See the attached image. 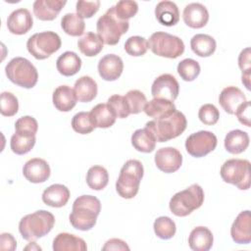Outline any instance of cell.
<instances>
[{
    "label": "cell",
    "instance_id": "obj_1",
    "mask_svg": "<svg viewBox=\"0 0 251 251\" xmlns=\"http://www.w3.org/2000/svg\"><path fill=\"white\" fill-rule=\"evenodd\" d=\"M101 211L100 200L92 195H81L77 197L70 214V223L75 229L89 230L95 224Z\"/></svg>",
    "mask_w": 251,
    "mask_h": 251
},
{
    "label": "cell",
    "instance_id": "obj_2",
    "mask_svg": "<svg viewBox=\"0 0 251 251\" xmlns=\"http://www.w3.org/2000/svg\"><path fill=\"white\" fill-rule=\"evenodd\" d=\"M55 217L45 210H38L23 217L19 223V231L24 239L35 241L51 231Z\"/></svg>",
    "mask_w": 251,
    "mask_h": 251
},
{
    "label": "cell",
    "instance_id": "obj_3",
    "mask_svg": "<svg viewBox=\"0 0 251 251\" xmlns=\"http://www.w3.org/2000/svg\"><path fill=\"white\" fill-rule=\"evenodd\" d=\"M186 125L185 116L176 110L167 118L147 122L145 127L152 132L157 142H166L180 135L185 130Z\"/></svg>",
    "mask_w": 251,
    "mask_h": 251
},
{
    "label": "cell",
    "instance_id": "obj_4",
    "mask_svg": "<svg viewBox=\"0 0 251 251\" xmlns=\"http://www.w3.org/2000/svg\"><path fill=\"white\" fill-rule=\"evenodd\" d=\"M143 165L138 160H127L120 171L116 181L118 194L125 199L133 198L139 189V184L143 176Z\"/></svg>",
    "mask_w": 251,
    "mask_h": 251
},
{
    "label": "cell",
    "instance_id": "obj_5",
    "mask_svg": "<svg viewBox=\"0 0 251 251\" xmlns=\"http://www.w3.org/2000/svg\"><path fill=\"white\" fill-rule=\"evenodd\" d=\"M204 202V191L202 187L193 183L184 190L176 193L170 200L171 212L177 217H186L194 210L200 208Z\"/></svg>",
    "mask_w": 251,
    "mask_h": 251
},
{
    "label": "cell",
    "instance_id": "obj_6",
    "mask_svg": "<svg viewBox=\"0 0 251 251\" xmlns=\"http://www.w3.org/2000/svg\"><path fill=\"white\" fill-rule=\"evenodd\" d=\"M129 27L128 21L120 20L115 14V7L109 8L96 23L97 35L107 45H116Z\"/></svg>",
    "mask_w": 251,
    "mask_h": 251
},
{
    "label": "cell",
    "instance_id": "obj_7",
    "mask_svg": "<svg viewBox=\"0 0 251 251\" xmlns=\"http://www.w3.org/2000/svg\"><path fill=\"white\" fill-rule=\"evenodd\" d=\"M7 77L15 84L24 88H32L38 79L36 68L30 61L23 57H16L5 67Z\"/></svg>",
    "mask_w": 251,
    "mask_h": 251
},
{
    "label": "cell",
    "instance_id": "obj_8",
    "mask_svg": "<svg viewBox=\"0 0 251 251\" xmlns=\"http://www.w3.org/2000/svg\"><path fill=\"white\" fill-rule=\"evenodd\" d=\"M225 182L237 186L240 190L250 187V162L246 159H228L220 171Z\"/></svg>",
    "mask_w": 251,
    "mask_h": 251
},
{
    "label": "cell",
    "instance_id": "obj_9",
    "mask_svg": "<svg viewBox=\"0 0 251 251\" xmlns=\"http://www.w3.org/2000/svg\"><path fill=\"white\" fill-rule=\"evenodd\" d=\"M148 46L157 56L170 59H176L184 52L183 41L178 36L164 31L152 33L149 37Z\"/></svg>",
    "mask_w": 251,
    "mask_h": 251
},
{
    "label": "cell",
    "instance_id": "obj_10",
    "mask_svg": "<svg viewBox=\"0 0 251 251\" xmlns=\"http://www.w3.org/2000/svg\"><path fill=\"white\" fill-rule=\"evenodd\" d=\"M60 36L54 31H42L31 35L26 41L27 51L37 60H44L61 48Z\"/></svg>",
    "mask_w": 251,
    "mask_h": 251
},
{
    "label": "cell",
    "instance_id": "obj_11",
    "mask_svg": "<svg viewBox=\"0 0 251 251\" xmlns=\"http://www.w3.org/2000/svg\"><path fill=\"white\" fill-rule=\"evenodd\" d=\"M217 136L208 130H200L190 134L185 140V149L192 157H204L217 146Z\"/></svg>",
    "mask_w": 251,
    "mask_h": 251
},
{
    "label": "cell",
    "instance_id": "obj_12",
    "mask_svg": "<svg viewBox=\"0 0 251 251\" xmlns=\"http://www.w3.org/2000/svg\"><path fill=\"white\" fill-rule=\"evenodd\" d=\"M179 92V84L176 78L171 74L159 75L152 83L151 93L154 98L166 99L174 102Z\"/></svg>",
    "mask_w": 251,
    "mask_h": 251
},
{
    "label": "cell",
    "instance_id": "obj_13",
    "mask_svg": "<svg viewBox=\"0 0 251 251\" xmlns=\"http://www.w3.org/2000/svg\"><path fill=\"white\" fill-rule=\"evenodd\" d=\"M154 160L157 168L166 174L176 172L182 164V156L180 152L174 147H163L158 149L155 153Z\"/></svg>",
    "mask_w": 251,
    "mask_h": 251
},
{
    "label": "cell",
    "instance_id": "obj_14",
    "mask_svg": "<svg viewBox=\"0 0 251 251\" xmlns=\"http://www.w3.org/2000/svg\"><path fill=\"white\" fill-rule=\"evenodd\" d=\"M230 235L235 243L249 244L251 242V214L249 210L238 214L231 225Z\"/></svg>",
    "mask_w": 251,
    "mask_h": 251
},
{
    "label": "cell",
    "instance_id": "obj_15",
    "mask_svg": "<svg viewBox=\"0 0 251 251\" xmlns=\"http://www.w3.org/2000/svg\"><path fill=\"white\" fill-rule=\"evenodd\" d=\"M98 73L100 76L107 81L118 79L124 69V63L120 56L115 54H107L98 62Z\"/></svg>",
    "mask_w": 251,
    "mask_h": 251
},
{
    "label": "cell",
    "instance_id": "obj_16",
    "mask_svg": "<svg viewBox=\"0 0 251 251\" xmlns=\"http://www.w3.org/2000/svg\"><path fill=\"white\" fill-rule=\"evenodd\" d=\"M24 176L32 183H41L50 176V167L48 163L41 158H32L28 160L23 168Z\"/></svg>",
    "mask_w": 251,
    "mask_h": 251
},
{
    "label": "cell",
    "instance_id": "obj_17",
    "mask_svg": "<svg viewBox=\"0 0 251 251\" xmlns=\"http://www.w3.org/2000/svg\"><path fill=\"white\" fill-rule=\"evenodd\" d=\"M182 19L184 24L189 27L201 28L209 21V12L203 4L193 2L184 7Z\"/></svg>",
    "mask_w": 251,
    "mask_h": 251
},
{
    "label": "cell",
    "instance_id": "obj_18",
    "mask_svg": "<svg viewBox=\"0 0 251 251\" xmlns=\"http://www.w3.org/2000/svg\"><path fill=\"white\" fill-rule=\"evenodd\" d=\"M32 16L30 12L25 8L13 11L7 19V27L13 34H25L32 27Z\"/></svg>",
    "mask_w": 251,
    "mask_h": 251
},
{
    "label": "cell",
    "instance_id": "obj_19",
    "mask_svg": "<svg viewBox=\"0 0 251 251\" xmlns=\"http://www.w3.org/2000/svg\"><path fill=\"white\" fill-rule=\"evenodd\" d=\"M245 101H247L245 94L235 86L225 87L219 96L220 105L230 115L235 114L237 108Z\"/></svg>",
    "mask_w": 251,
    "mask_h": 251
},
{
    "label": "cell",
    "instance_id": "obj_20",
    "mask_svg": "<svg viewBox=\"0 0 251 251\" xmlns=\"http://www.w3.org/2000/svg\"><path fill=\"white\" fill-rule=\"evenodd\" d=\"M66 3L63 0H35L32 6L33 14L41 21H53Z\"/></svg>",
    "mask_w": 251,
    "mask_h": 251
},
{
    "label": "cell",
    "instance_id": "obj_21",
    "mask_svg": "<svg viewBox=\"0 0 251 251\" xmlns=\"http://www.w3.org/2000/svg\"><path fill=\"white\" fill-rule=\"evenodd\" d=\"M70 199V190L67 186L55 183L47 187L42 193V201L54 208H60L65 206Z\"/></svg>",
    "mask_w": 251,
    "mask_h": 251
},
{
    "label": "cell",
    "instance_id": "obj_22",
    "mask_svg": "<svg viewBox=\"0 0 251 251\" xmlns=\"http://www.w3.org/2000/svg\"><path fill=\"white\" fill-rule=\"evenodd\" d=\"M155 17L157 21L166 26H172L179 21V11L173 1H161L155 7Z\"/></svg>",
    "mask_w": 251,
    "mask_h": 251
},
{
    "label": "cell",
    "instance_id": "obj_23",
    "mask_svg": "<svg viewBox=\"0 0 251 251\" xmlns=\"http://www.w3.org/2000/svg\"><path fill=\"white\" fill-rule=\"evenodd\" d=\"M52 101L60 112H69L75 106L77 98L73 88L68 85H60L54 90Z\"/></svg>",
    "mask_w": 251,
    "mask_h": 251
},
{
    "label": "cell",
    "instance_id": "obj_24",
    "mask_svg": "<svg viewBox=\"0 0 251 251\" xmlns=\"http://www.w3.org/2000/svg\"><path fill=\"white\" fill-rule=\"evenodd\" d=\"M214 242L212 231L206 226L194 227L188 237L189 247L194 251H208Z\"/></svg>",
    "mask_w": 251,
    "mask_h": 251
},
{
    "label": "cell",
    "instance_id": "obj_25",
    "mask_svg": "<svg viewBox=\"0 0 251 251\" xmlns=\"http://www.w3.org/2000/svg\"><path fill=\"white\" fill-rule=\"evenodd\" d=\"M143 111L147 116L153 118L154 120H160L173 115L176 109L172 101L161 98H153L149 102L147 101Z\"/></svg>",
    "mask_w": 251,
    "mask_h": 251
},
{
    "label": "cell",
    "instance_id": "obj_26",
    "mask_svg": "<svg viewBox=\"0 0 251 251\" xmlns=\"http://www.w3.org/2000/svg\"><path fill=\"white\" fill-rule=\"evenodd\" d=\"M54 251H85L87 246L85 241L72 233L61 232L53 240Z\"/></svg>",
    "mask_w": 251,
    "mask_h": 251
},
{
    "label": "cell",
    "instance_id": "obj_27",
    "mask_svg": "<svg viewBox=\"0 0 251 251\" xmlns=\"http://www.w3.org/2000/svg\"><path fill=\"white\" fill-rule=\"evenodd\" d=\"M89 113L95 127H110L115 124L117 119L114 111L107 103L97 104L95 107L92 108V110Z\"/></svg>",
    "mask_w": 251,
    "mask_h": 251
},
{
    "label": "cell",
    "instance_id": "obj_28",
    "mask_svg": "<svg viewBox=\"0 0 251 251\" xmlns=\"http://www.w3.org/2000/svg\"><path fill=\"white\" fill-rule=\"evenodd\" d=\"M57 71L65 75H75L81 68V59L73 51H66L60 55L56 61Z\"/></svg>",
    "mask_w": 251,
    "mask_h": 251
},
{
    "label": "cell",
    "instance_id": "obj_29",
    "mask_svg": "<svg viewBox=\"0 0 251 251\" xmlns=\"http://www.w3.org/2000/svg\"><path fill=\"white\" fill-rule=\"evenodd\" d=\"M74 90L79 102L87 103L92 101L96 97L98 89L97 83L92 77L88 75H83L75 80Z\"/></svg>",
    "mask_w": 251,
    "mask_h": 251
},
{
    "label": "cell",
    "instance_id": "obj_30",
    "mask_svg": "<svg viewBox=\"0 0 251 251\" xmlns=\"http://www.w3.org/2000/svg\"><path fill=\"white\" fill-rule=\"evenodd\" d=\"M249 145V135L241 129H233L226 133L225 137V148L231 154H240Z\"/></svg>",
    "mask_w": 251,
    "mask_h": 251
},
{
    "label": "cell",
    "instance_id": "obj_31",
    "mask_svg": "<svg viewBox=\"0 0 251 251\" xmlns=\"http://www.w3.org/2000/svg\"><path fill=\"white\" fill-rule=\"evenodd\" d=\"M191 50L199 57L211 56L217 47L216 40L209 34L198 33L195 34L190 40Z\"/></svg>",
    "mask_w": 251,
    "mask_h": 251
},
{
    "label": "cell",
    "instance_id": "obj_32",
    "mask_svg": "<svg viewBox=\"0 0 251 251\" xmlns=\"http://www.w3.org/2000/svg\"><path fill=\"white\" fill-rule=\"evenodd\" d=\"M156 139L146 127L136 129L131 135V144L139 152L150 153L155 149Z\"/></svg>",
    "mask_w": 251,
    "mask_h": 251
},
{
    "label": "cell",
    "instance_id": "obj_33",
    "mask_svg": "<svg viewBox=\"0 0 251 251\" xmlns=\"http://www.w3.org/2000/svg\"><path fill=\"white\" fill-rule=\"evenodd\" d=\"M77 47L83 55L87 57H93L102 51L103 41L96 33L89 31L78 39Z\"/></svg>",
    "mask_w": 251,
    "mask_h": 251
},
{
    "label": "cell",
    "instance_id": "obj_34",
    "mask_svg": "<svg viewBox=\"0 0 251 251\" xmlns=\"http://www.w3.org/2000/svg\"><path fill=\"white\" fill-rule=\"evenodd\" d=\"M35 144V135L15 131L11 137L10 147L17 155L28 153Z\"/></svg>",
    "mask_w": 251,
    "mask_h": 251
},
{
    "label": "cell",
    "instance_id": "obj_35",
    "mask_svg": "<svg viewBox=\"0 0 251 251\" xmlns=\"http://www.w3.org/2000/svg\"><path fill=\"white\" fill-rule=\"evenodd\" d=\"M61 27L71 36H79L84 32L85 23L76 13H68L61 20Z\"/></svg>",
    "mask_w": 251,
    "mask_h": 251
},
{
    "label": "cell",
    "instance_id": "obj_36",
    "mask_svg": "<svg viewBox=\"0 0 251 251\" xmlns=\"http://www.w3.org/2000/svg\"><path fill=\"white\" fill-rule=\"evenodd\" d=\"M109 181V174L102 166H93L89 168L86 174V183L93 190H102Z\"/></svg>",
    "mask_w": 251,
    "mask_h": 251
},
{
    "label": "cell",
    "instance_id": "obj_37",
    "mask_svg": "<svg viewBox=\"0 0 251 251\" xmlns=\"http://www.w3.org/2000/svg\"><path fill=\"white\" fill-rule=\"evenodd\" d=\"M153 228L155 234L161 239H171L176 234V224L175 222L166 216L159 217L155 220Z\"/></svg>",
    "mask_w": 251,
    "mask_h": 251
},
{
    "label": "cell",
    "instance_id": "obj_38",
    "mask_svg": "<svg viewBox=\"0 0 251 251\" xmlns=\"http://www.w3.org/2000/svg\"><path fill=\"white\" fill-rule=\"evenodd\" d=\"M176 71L183 80L192 81L199 75L201 68L197 61L191 58H186L178 63Z\"/></svg>",
    "mask_w": 251,
    "mask_h": 251
},
{
    "label": "cell",
    "instance_id": "obj_39",
    "mask_svg": "<svg viewBox=\"0 0 251 251\" xmlns=\"http://www.w3.org/2000/svg\"><path fill=\"white\" fill-rule=\"evenodd\" d=\"M73 129L80 134H87L94 130L95 126L92 123L89 112H78L72 119Z\"/></svg>",
    "mask_w": 251,
    "mask_h": 251
},
{
    "label": "cell",
    "instance_id": "obj_40",
    "mask_svg": "<svg viewBox=\"0 0 251 251\" xmlns=\"http://www.w3.org/2000/svg\"><path fill=\"white\" fill-rule=\"evenodd\" d=\"M148 48V41L139 35L130 36L125 42V50L130 56H142L147 52Z\"/></svg>",
    "mask_w": 251,
    "mask_h": 251
},
{
    "label": "cell",
    "instance_id": "obj_41",
    "mask_svg": "<svg viewBox=\"0 0 251 251\" xmlns=\"http://www.w3.org/2000/svg\"><path fill=\"white\" fill-rule=\"evenodd\" d=\"M130 114H138L144 110L147 103L146 96L143 92L137 89H131L125 95Z\"/></svg>",
    "mask_w": 251,
    "mask_h": 251
},
{
    "label": "cell",
    "instance_id": "obj_42",
    "mask_svg": "<svg viewBox=\"0 0 251 251\" xmlns=\"http://www.w3.org/2000/svg\"><path fill=\"white\" fill-rule=\"evenodd\" d=\"M114 7L116 16L122 21H128L138 11L137 3L132 0H121Z\"/></svg>",
    "mask_w": 251,
    "mask_h": 251
},
{
    "label": "cell",
    "instance_id": "obj_43",
    "mask_svg": "<svg viewBox=\"0 0 251 251\" xmlns=\"http://www.w3.org/2000/svg\"><path fill=\"white\" fill-rule=\"evenodd\" d=\"M19 110L18 98L11 92L4 91L1 93V114L5 117H12Z\"/></svg>",
    "mask_w": 251,
    "mask_h": 251
},
{
    "label": "cell",
    "instance_id": "obj_44",
    "mask_svg": "<svg viewBox=\"0 0 251 251\" xmlns=\"http://www.w3.org/2000/svg\"><path fill=\"white\" fill-rule=\"evenodd\" d=\"M107 104L112 108L117 118L125 119L127 118L128 115L130 114L125 96L114 94L111 97H109Z\"/></svg>",
    "mask_w": 251,
    "mask_h": 251
},
{
    "label": "cell",
    "instance_id": "obj_45",
    "mask_svg": "<svg viewBox=\"0 0 251 251\" xmlns=\"http://www.w3.org/2000/svg\"><path fill=\"white\" fill-rule=\"evenodd\" d=\"M199 120L207 126L215 125L220 118V112L213 104H204L198 111Z\"/></svg>",
    "mask_w": 251,
    "mask_h": 251
},
{
    "label": "cell",
    "instance_id": "obj_46",
    "mask_svg": "<svg viewBox=\"0 0 251 251\" xmlns=\"http://www.w3.org/2000/svg\"><path fill=\"white\" fill-rule=\"evenodd\" d=\"M15 129L19 132L28 133L35 135L38 129V124L33 117L30 116H24L17 120L15 124Z\"/></svg>",
    "mask_w": 251,
    "mask_h": 251
},
{
    "label": "cell",
    "instance_id": "obj_47",
    "mask_svg": "<svg viewBox=\"0 0 251 251\" xmlns=\"http://www.w3.org/2000/svg\"><path fill=\"white\" fill-rule=\"evenodd\" d=\"M100 7V1L95 0V1H84V0H79L76 2L75 5V10L76 14L79 15L82 19L86 18H91L94 14L97 13Z\"/></svg>",
    "mask_w": 251,
    "mask_h": 251
},
{
    "label": "cell",
    "instance_id": "obj_48",
    "mask_svg": "<svg viewBox=\"0 0 251 251\" xmlns=\"http://www.w3.org/2000/svg\"><path fill=\"white\" fill-rule=\"evenodd\" d=\"M250 48L243 49L238 56V66L242 72V76H250L251 71V59H250Z\"/></svg>",
    "mask_w": 251,
    "mask_h": 251
},
{
    "label": "cell",
    "instance_id": "obj_49",
    "mask_svg": "<svg viewBox=\"0 0 251 251\" xmlns=\"http://www.w3.org/2000/svg\"><path fill=\"white\" fill-rule=\"evenodd\" d=\"M234 115H236L238 121L242 125L246 126H250V102L245 101L243 104H241L237 108Z\"/></svg>",
    "mask_w": 251,
    "mask_h": 251
},
{
    "label": "cell",
    "instance_id": "obj_50",
    "mask_svg": "<svg viewBox=\"0 0 251 251\" xmlns=\"http://www.w3.org/2000/svg\"><path fill=\"white\" fill-rule=\"evenodd\" d=\"M17 247V242L15 237L8 232H3L0 234V249L14 251Z\"/></svg>",
    "mask_w": 251,
    "mask_h": 251
},
{
    "label": "cell",
    "instance_id": "obj_51",
    "mask_svg": "<svg viewBox=\"0 0 251 251\" xmlns=\"http://www.w3.org/2000/svg\"><path fill=\"white\" fill-rule=\"evenodd\" d=\"M102 250H129L127 244L119 238H112L106 241L105 245L102 247Z\"/></svg>",
    "mask_w": 251,
    "mask_h": 251
},
{
    "label": "cell",
    "instance_id": "obj_52",
    "mask_svg": "<svg viewBox=\"0 0 251 251\" xmlns=\"http://www.w3.org/2000/svg\"><path fill=\"white\" fill-rule=\"evenodd\" d=\"M25 250H28V249H31V250H33V249L41 250V247H39L38 245H36V243H35L34 241H31V243H29L26 247H25Z\"/></svg>",
    "mask_w": 251,
    "mask_h": 251
}]
</instances>
